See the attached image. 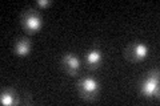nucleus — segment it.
Masks as SVG:
<instances>
[{
	"label": "nucleus",
	"mask_w": 160,
	"mask_h": 106,
	"mask_svg": "<svg viewBox=\"0 0 160 106\" xmlns=\"http://www.w3.org/2000/svg\"><path fill=\"white\" fill-rule=\"evenodd\" d=\"M155 90H156V80L155 78H149L147 82H144L143 92L146 94H152Z\"/></svg>",
	"instance_id": "nucleus-1"
},
{
	"label": "nucleus",
	"mask_w": 160,
	"mask_h": 106,
	"mask_svg": "<svg viewBox=\"0 0 160 106\" xmlns=\"http://www.w3.org/2000/svg\"><path fill=\"white\" fill-rule=\"evenodd\" d=\"M26 24L29 29H38L40 27V19L38 16H28L26 20Z\"/></svg>",
	"instance_id": "nucleus-2"
},
{
	"label": "nucleus",
	"mask_w": 160,
	"mask_h": 106,
	"mask_svg": "<svg viewBox=\"0 0 160 106\" xmlns=\"http://www.w3.org/2000/svg\"><path fill=\"white\" fill-rule=\"evenodd\" d=\"M96 82L93 81V80H91V78H88V80H86V81L83 82V89L86 90L87 93H92V92H95L96 90Z\"/></svg>",
	"instance_id": "nucleus-3"
},
{
	"label": "nucleus",
	"mask_w": 160,
	"mask_h": 106,
	"mask_svg": "<svg viewBox=\"0 0 160 106\" xmlns=\"http://www.w3.org/2000/svg\"><path fill=\"white\" fill-rule=\"evenodd\" d=\"M18 53L19 54H27L28 53V49H29V47H28V43H19L18 44Z\"/></svg>",
	"instance_id": "nucleus-4"
},
{
	"label": "nucleus",
	"mask_w": 160,
	"mask_h": 106,
	"mask_svg": "<svg viewBox=\"0 0 160 106\" xmlns=\"http://www.w3.org/2000/svg\"><path fill=\"white\" fill-rule=\"evenodd\" d=\"M66 61L68 64V67L71 69H78L79 68V61L75 57H71V56H67L66 57Z\"/></svg>",
	"instance_id": "nucleus-5"
},
{
	"label": "nucleus",
	"mask_w": 160,
	"mask_h": 106,
	"mask_svg": "<svg viewBox=\"0 0 160 106\" xmlns=\"http://www.w3.org/2000/svg\"><path fill=\"white\" fill-rule=\"evenodd\" d=\"M88 61L89 62H98L99 60H100V53L96 52V50H92V52H89L88 53Z\"/></svg>",
	"instance_id": "nucleus-6"
},
{
	"label": "nucleus",
	"mask_w": 160,
	"mask_h": 106,
	"mask_svg": "<svg viewBox=\"0 0 160 106\" xmlns=\"http://www.w3.org/2000/svg\"><path fill=\"white\" fill-rule=\"evenodd\" d=\"M135 54H136L138 57H144L147 54V48L144 47V45H138L136 49H135Z\"/></svg>",
	"instance_id": "nucleus-7"
},
{
	"label": "nucleus",
	"mask_w": 160,
	"mask_h": 106,
	"mask_svg": "<svg viewBox=\"0 0 160 106\" xmlns=\"http://www.w3.org/2000/svg\"><path fill=\"white\" fill-rule=\"evenodd\" d=\"M2 102H3V104H7V105L12 104V98H11V95H9V94H3V97H2Z\"/></svg>",
	"instance_id": "nucleus-8"
},
{
	"label": "nucleus",
	"mask_w": 160,
	"mask_h": 106,
	"mask_svg": "<svg viewBox=\"0 0 160 106\" xmlns=\"http://www.w3.org/2000/svg\"><path fill=\"white\" fill-rule=\"evenodd\" d=\"M39 4H42V6H46V4H48V2H38Z\"/></svg>",
	"instance_id": "nucleus-9"
}]
</instances>
